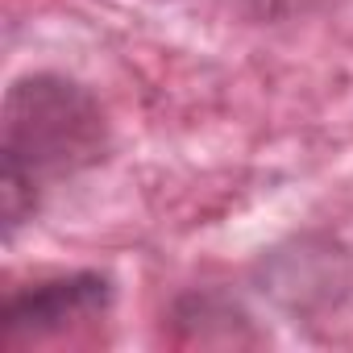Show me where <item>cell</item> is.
Here are the masks:
<instances>
[{"label": "cell", "instance_id": "7a4b0ae2", "mask_svg": "<svg viewBox=\"0 0 353 353\" xmlns=\"http://www.w3.org/2000/svg\"><path fill=\"white\" fill-rule=\"evenodd\" d=\"M112 303V283L96 270H79L67 279H50L38 283L30 291L9 295L5 303V341H21V336H46L59 332L75 320H96L104 316Z\"/></svg>", "mask_w": 353, "mask_h": 353}, {"label": "cell", "instance_id": "6da1fadb", "mask_svg": "<svg viewBox=\"0 0 353 353\" xmlns=\"http://www.w3.org/2000/svg\"><path fill=\"white\" fill-rule=\"evenodd\" d=\"M104 154V112L71 79L30 75L9 88L0 145V208L5 233L38 212L50 179L75 174Z\"/></svg>", "mask_w": 353, "mask_h": 353}]
</instances>
